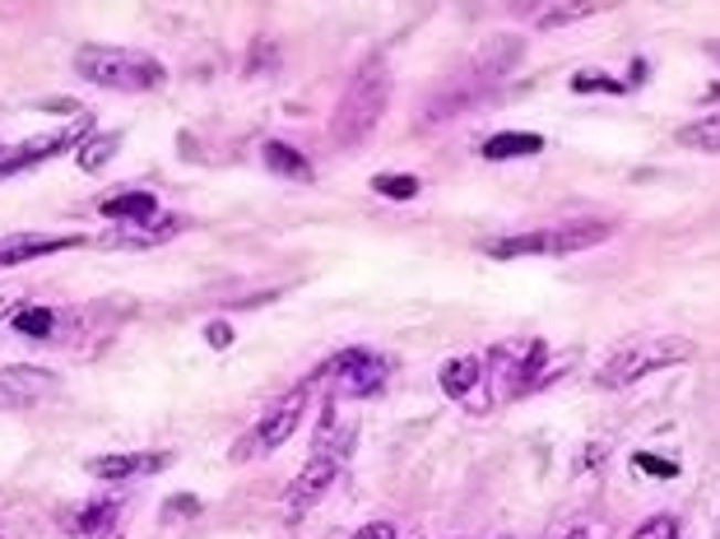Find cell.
I'll list each match as a JSON object with an SVG mask.
<instances>
[{"instance_id": "obj_16", "label": "cell", "mask_w": 720, "mask_h": 539, "mask_svg": "<svg viewBox=\"0 0 720 539\" xmlns=\"http://www.w3.org/2000/svg\"><path fill=\"white\" fill-rule=\"evenodd\" d=\"M14 330L29 335V340H47L56 330V311L52 307H19L14 311Z\"/></svg>"}, {"instance_id": "obj_5", "label": "cell", "mask_w": 720, "mask_h": 539, "mask_svg": "<svg viewBox=\"0 0 720 539\" xmlns=\"http://www.w3.org/2000/svg\"><path fill=\"white\" fill-rule=\"evenodd\" d=\"M56 387H61V381L47 368H33V363L0 368V410H29V404L47 400Z\"/></svg>"}, {"instance_id": "obj_8", "label": "cell", "mask_w": 720, "mask_h": 539, "mask_svg": "<svg viewBox=\"0 0 720 539\" xmlns=\"http://www.w3.org/2000/svg\"><path fill=\"white\" fill-rule=\"evenodd\" d=\"M172 456L168 452H140V456H98L88 461V475L94 479H140V475H159L168 469Z\"/></svg>"}, {"instance_id": "obj_19", "label": "cell", "mask_w": 720, "mask_h": 539, "mask_svg": "<svg viewBox=\"0 0 720 539\" xmlns=\"http://www.w3.org/2000/svg\"><path fill=\"white\" fill-rule=\"evenodd\" d=\"M372 191L395 195V200H414L419 195V177H410V172H381V177H372Z\"/></svg>"}, {"instance_id": "obj_17", "label": "cell", "mask_w": 720, "mask_h": 539, "mask_svg": "<svg viewBox=\"0 0 720 539\" xmlns=\"http://www.w3.org/2000/svg\"><path fill=\"white\" fill-rule=\"evenodd\" d=\"M679 145H692V149H707V154H720V117H702L679 130Z\"/></svg>"}, {"instance_id": "obj_26", "label": "cell", "mask_w": 720, "mask_h": 539, "mask_svg": "<svg viewBox=\"0 0 720 539\" xmlns=\"http://www.w3.org/2000/svg\"><path fill=\"white\" fill-rule=\"evenodd\" d=\"M6 311H19V294H14V288H0V317H6Z\"/></svg>"}, {"instance_id": "obj_15", "label": "cell", "mask_w": 720, "mask_h": 539, "mask_svg": "<svg viewBox=\"0 0 720 539\" xmlns=\"http://www.w3.org/2000/svg\"><path fill=\"white\" fill-rule=\"evenodd\" d=\"M117 149H121V135H117V130H107V135H94V140H84L75 159H80L84 172H98Z\"/></svg>"}, {"instance_id": "obj_25", "label": "cell", "mask_w": 720, "mask_h": 539, "mask_svg": "<svg viewBox=\"0 0 720 539\" xmlns=\"http://www.w3.org/2000/svg\"><path fill=\"white\" fill-rule=\"evenodd\" d=\"M353 539H395V526L391 521H372V526H363Z\"/></svg>"}, {"instance_id": "obj_20", "label": "cell", "mask_w": 720, "mask_h": 539, "mask_svg": "<svg viewBox=\"0 0 720 539\" xmlns=\"http://www.w3.org/2000/svg\"><path fill=\"white\" fill-rule=\"evenodd\" d=\"M586 14H595V6H553V10H534V19L544 29H553V24H576V19H586Z\"/></svg>"}, {"instance_id": "obj_7", "label": "cell", "mask_w": 720, "mask_h": 539, "mask_svg": "<svg viewBox=\"0 0 720 539\" xmlns=\"http://www.w3.org/2000/svg\"><path fill=\"white\" fill-rule=\"evenodd\" d=\"M80 242L84 237H75V233H61V237H52V233H14V237H0V270H6V265H24L33 256L65 252V246H80Z\"/></svg>"}, {"instance_id": "obj_6", "label": "cell", "mask_w": 720, "mask_h": 539, "mask_svg": "<svg viewBox=\"0 0 720 539\" xmlns=\"http://www.w3.org/2000/svg\"><path fill=\"white\" fill-rule=\"evenodd\" d=\"M307 391H311V381H307V387H298L294 395H284L279 404H275V410H269L265 419H261V429H256V446H261V452H275V446H284L288 437H294L298 433V423H303V404H307Z\"/></svg>"}, {"instance_id": "obj_12", "label": "cell", "mask_w": 720, "mask_h": 539, "mask_svg": "<svg viewBox=\"0 0 720 539\" xmlns=\"http://www.w3.org/2000/svg\"><path fill=\"white\" fill-rule=\"evenodd\" d=\"M544 149V140L530 130H502L493 135V140H484V159H534V154Z\"/></svg>"}, {"instance_id": "obj_22", "label": "cell", "mask_w": 720, "mask_h": 539, "mask_svg": "<svg viewBox=\"0 0 720 539\" xmlns=\"http://www.w3.org/2000/svg\"><path fill=\"white\" fill-rule=\"evenodd\" d=\"M633 465L642 469V475H660V479H674V475H679V465H674V461H660V456H646V452H637V456H633Z\"/></svg>"}, {"instance_id": "obj_4", "label": "cell", "mask_w": 720, "mask_h": 539, "mask_svg": "<svg viewBox=\"0 0 720 539\" xmlns=\"http://www.w3.org/2000/svg\"><path fill=\"white\" fill-rule=\"evenodd\" d=\"M317 381H330L335 395H372L387 381V358H377L368 349H349L317 372Z\"/></svg>"}, {"instance_id": "obj_1", "label": "cell", "mask_w": 720, "mask_h": 539, "mask_svg": "<svg viewBox=\"0 0 720 539\" xmlns=\"http://www.w3.org/2000/svg\"><path fill=\"white\" fill-rule=\"evenodd\" d=\"M75 71L98 84L112 88V94H149L168 80V71L145 52H126V47H80L75 52Z\"/></svg>"}, {"instance_id": "obj_27", "label": "cell", "mask_w": 720, "mask_h": 539, "mask_svg": "<svg viewBox=\"0 0 720 539\" xmlns=\"http://www.w3.org/2000/svg\"><path fill=\"white\" fill-rule=\"evenodd\" d=\"M568 539H591V535H586V530H572V535H568Z\"/></svg>"}, {"instance_id": "obj_18", "label": "cell", "mask_w": 720, "mask_h": 539, "mask_svg": "<svg viewBox=\"0 0 720 539\" xmlns=\"http://www.w3.org/2000/svg\"><path fill=\"white\" fill-rule=\"evenodd\" d=\"M112 521H117V507H112V503H94V507H84V511L75 516V530L94 539V535H107Z\"/></svg>"}, {"instance_id": "obj_21", "label": "cell", "mask_w": 720, "mask_h": 539, "mask_svg": "<svg viewBox=\"0 0 720 539\" xmlns=\"http://www.w3.org/2000/svg\"><path fill=\"white\" fill-rule=\"evenodd\" d=\"M633 539H679V521H674V516H650Z\"/></svg>"}, {"instance_id": "obj_23", "label": "cell", "mask_w": 720, "mask_h": 539, "mask_svg": "<svg viewBox=\"0 0 720 539\" xmlns=\"http://www.w3.org/2000/svg\"><path fill=\"white\" fill-rule=\"evenodd\" d=\"M572 88H576V94H595V88H604V94H623V84L610 80V75H576Z\"/></svg>"}, {"instance_id": "obj_11", "label": "cell", "mask_w": 720, "mask_h": 539, "mask_svg": "<svg viewBox=\"0 0 720 539\" xmlns=\"http://www.w3.org/2000/svg\"><path fill=\"white\" fill-rule=\"evenodd\" d=\"M103 214L107 219H126V223H153V219H159V200H153L149 191H126V195L103 200Z\"/></svg>"}, {"instance_id": "obj_9", "label": "cell", "mask_w": 720, "mask_h": 539, "mask_svg": "<svg viewBox=\"0 0 720 539\" xmlns=\"http://www.w3.org/2000/svg\"><path fill=\"white\" fill-rule=\"evenodd\" d=\"M335 469H340V465H335L330 456H317V461H307V469L298 475V484L288 488V521H298V516H303L311 503L321 498V493L330 488V479H335Z\"/></svg>"}, {"instance_id": "obj_24", "label": "cell", "mask_w": 720, "mask_h": 539, "mask_svg": "<svg viewBox=\"0 0 720 539\" xmlns=\"http://www.w3.org/2000/svg\"><path fill=\"white\" fill-rule=\"evenodd\" d=\"M205 340H210L214 349H229V345H233V330L223 326V321H210V326H205Z\"/></svg>"}, {"instance_id": "obj_10", "label": "cell", "mask_w": 720, "mask_h": 539, "mask_svg": "<svg viewBox=\"0 0 720 539\" xmlns=\"http://www.w3.org/2000/svg\"><path fill=\"white\" fill-rule=\"evenodd\" d=\"M75 140H80V130H65V135H38V140H29L24 149H14V154H6V159H0V177L24 172V168H33V163H42V159H56V154H65Z\"/></svg>"}, {"instance_id": "obj_3", "label": "cell", "mask_w": 720, "mask_h": 539, "mask_svg": "<svg viewBox=\"0 0 720 539\" xmlns=\"http://www.w3.org/2000/svg\"><path fill=\"white\" fill-rule=\"evenodd\" d=\"M692 353L688 340H679V335H660V340L650 345H637V349H623L610 368L600 372V387H627V381H637L646 372L656 368H669V363H684V358Z\"/></svg>"}, {"instance_id": "obj_13", "label": "cell", "mask_w": 720, "mask_h": 539, "mask_svg": "<svg viewBox=\"0 0 720 539\" xmlns=\"http://www.w3.org/2000/svg\"><path fill=\"white\" fill-rule=\"evenodd\" d=\"M265 163L275 168V172H284L288 182H311V163L303 159L294 145H284V140H269L265 145Z\"/></svg>"}, {"instance_id": "obj_28", "label": "cell", "mask_w": 720, "mask_h": 539, "mask_svg": "<svg viewBox=\"0 0 720 539\" xmlns=\"http://www.w3.org/2000/svg\"><path fill=\"white\" fill-rule=\"evenodd\" d=\"M711 56H720V42H711Z\"/></svg>"}, {"instance_id": "obj_14", "label": "cell", "mask_w": 720, "mask_h": 539, "mask_svg": "<svg viewBox=\"0 0 720 539\" xmlns=\"http://www.w3.org/2000/svg\"><path fill=\"white\" fill-rule=\"evenodd\" d=\"M479 358H452V363L442 368V391L452 395V400H460V395H469L475 391V381H479Z\"/></svg>"}, {"instance_id": "obj_2", "label": "cell", "mask_w": 720, "mask_h": 539, "mask_svg": "<svg viewBox=\"0 0 720 539\" xmlns=\"http://www.w3.org/2000/svg\"><path fill=\"white\" fill-rule=\"evenodd\" d=\"M391 103V71H381V61L363 65V71L353 75V84L345 88V98H340V112H335V121H330V135L340 145H358L363 135L381 121V112H387Z\"/></svg>"}]
</instances>
